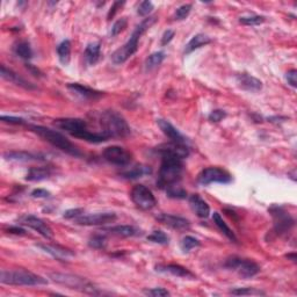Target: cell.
I'll return each instance as SVG.
<instances>
[{
	"label": "cell",
	"mask_w": 297,
	"mask_h": 297,
	"mask_svg": "<svg viewBox=\"0 0 297 297\" xmlns=\"http://www.w3.org/2000/svg\"><path fill=\"white\" fill-rule=\"evenodd\" d=\"M192 11V5L191 4H185V5H181L179 8H177L174 13V20L181 21L185 20L188 15H190Z\"/></svg>",
	"instance_id": "cell-41"
},
{
	"label": "cell",
	"mask_w": 297,
	"mask_h": 297,
	"mask_svg": "<svg viewBox=\"0 0 297 297\" xmlns=\"http://www.w3.org/2000/svg\"><path fill=\"white\" fill-rule=\"evenodd\" d=\"M26 68L28 69V71H31V72L34 74L35 77H42V74H43L39 69L35 68V66H33L32 64H29V63H27L26 64Z\"/></svg>",
	"instance_id": "cell-52"
},
{
	"label": "cell",
	"mask_w": 297,
	"mask_h": 297,
	"mask_svg": "<svg viewBox=\"0 0 297 297\" xmlns=\"http://www.w3.org/2000/svg\"><path fill=\"white\" fill-rule=\"evenodd\" d=\"M190 204L196 216L200 217V219H207L210 215V207L200 195H192L190 198Z\"/></svg>",
	"instance_id": "cell-24"
},
{
	"label": "cell",
	"mask_w": 297,
	"mask_h": 297,
	"mask_svg": "<svg viewBox=\"0 0 297 297\" xmlns=\"http://www.w3.org/2000/svg\"><path fill=\"white\" fill-rule=\"evenodd\" d=\"M128 26V20L127 18H121L119 19L116 22L113 24V27L111 29V36H118L119 34H121L125 28Z\"/></svg>",
	"instance_id": "cell-40"
},
{
	"label": "cell",
	"mask_w": 297,
	"mask_h": 297,
	"mask_svg": "<svg viewBox=\"0 0 297 297\" xmlns=\"http://www.w3.org/2000/svg\"><path fill=\"white\" fill-rule=\"evenodd\" d=\"M89 246L94 250H103L107 246V238L104 235H94L90 238Z\"/></svg>",
	"instance_id": "cell-36"
},
{
	"label": "cell",
	"mask_w": 297,
	"mask_h": 297,
	"mask_svg": "<svg viewBox=\"0 0 297 297\" xmlns=\"http://www.w3.org/2000/svg\"><path fill=\"white\" fill-rule=\"evenodd\" d=\"M286 79L291 87H296L297 86V71L296 70L288 71V72L286 73Z\"/></svg>",
	"instance_id": "cell-47"
},
{
	"label": "cell",
	"mask_w": 297,
	"mask_h": 297,
	"mask_svg": "<svg viewBox=\"0 0 297 297\" xmlns=\"http://www.w3.org/2000/svg\"><path fill=\"white\" fill-rule=\"evenodd\" d=\"M156 220L159 223L166 225L173 230H178V231H187L191 228L190 221L183 219V217L171 215V214H159Z\"/></svg>",
	"instance_id": "cell-15"
},
{
	"label": "cell",
	"mask_w": 297,
	"mask_h": 297,
	"mask_svg": "<svg viewBox=\"0 0 297 297\" xmlns=\"http://www.w3.org/2000/svg\"><path fill=\"white\" fill-rule=\"evenodd\" d=\"M231 295L245 296V295H265V292L254 289V288H235L230 290Z\"/></svg>",
	"instance_id": "cell-39"
},
{
	"label": "cell",
	"mask_w": 297,
	"mask_h": 297,
	"mask_svg": "<svg viewBox=\"0 0 297 297\" xmlns=\"http://www.w3.org/2000/svg\"><path fill=\"white\" fill-rule=\"evenodd\" d=\"M156 151L163 156V154H171V156L178 157L180 159H185L190 156V149L186 144H180V143H165L159 145L156 149Z\"/></svg>",
	"instance_id": "cell-16"
},
{
	"label": "cell",
	"mask_w": 297,
	"mask_h": 297,
	"mask_svg": "<svg viewBox=\"0 0 297 297\" xmlns=\"http://www.w3.org/2000/svg\"><path fill=\"white\" fill-rule=\"evenodd\" d=\"M157 124H158V127L160 128V130L164 132V135L169 137V139L172 142H174V143H180V144L186 143V139L183 137L182 133L180 132L172 123H170L169 121L158 119Z\"/></svg>",
	"instance_id": "cell-20"
},
{
	"label": "cell",
	"mask_w": 297,
	"mask_h": 297,
	"mask_svg": "<svg viewBox=\"0 0 297 297\" xmlns=\"http://www.w3.org/2000/svg\"><path fill=\"white\" fill-rule=\"evenodd\" d=\"M225 118H227V113H225L224 111H222V110L212 111L208 116L209 121H211V122H215V123L221 122V121Z\"/></svg>",
	"instance_id": "cell-44"
},
{
	"label": "cell",
	"mask_w": 297,
	"mask_h": 297,
	"mask_svg": "<svg viewBox=\"0 0 297 297\" xmlns=\"http://www.w3.org/2000/svg\"><path fill=\"white\" fill-rule=\"evenodd\" d=\"M104 231L120 237H137L143 235V231L133 225H115V227L104 229Z\"/></svg>",
	"instance_id": "cell-25"
},
{
	"label": "cell",
	"mask_w": 297,
	"mask_h": 297,
	"mask_svg": "<svg viewBox=\"0 0 297 297\" xmlns=\"http://www.w3.org/2000/svg\"><path fill=\"white\" fill-rule=\"evenodd\" d=\"M165 52L164 51H156L150 55L145 61V70L146 71H152L156 68H158L159 65L161 64L165 60Z\"/></svg>",
	"instance_id": "cell-32"
},
{
	"label": "cell",
	"mask_w": 297,
	"mask_h": 297,
	"mask_svg": "<svg viewBox=\"0 0 297 297\" xmlns=\"http://www.w3.org/2000/svg\"><path fill=\"white\" fill-rule=\"evenodd\" d=\"M52 174V170L51 167L48 166H41V167H32L29 169L28 173L26 175V180L27 181H32V182H39V181H43V180H47Z\"/></svg>",
	"instance_id": "cell-26"
},
{
	"label": "cell",
	"mask_w": 297,
	"mask_h": 297,
	"mask_svg": "<svg viewBox=\"0 0 297 297\" xmlns=\"http://www.w3.org/2000/svg\"><path fill=\"white\" fill-rule=\"evenodd\" d=\"M0 282L8 286H45L48 284L47 279L32 273L26 269H13L0 272Z\"/></svg>",
	"instance_id": "cell-6"
},
{
	"label": "cell",
	"mask_w": 297,
	"mask_h": 297,
	"mask_svg": "<svg viewBox=\"0 0 297 297\" xmlns=\"http://www.w3.org/2000/svg\"><path fill=\"white\" fill-rule=\"evenodd\" d=\"M31 195L35 199H47L50 196V192H48L47 190H42V188H37V190L32 192Z\"/></svg>",
	"instance_id": "cell-48"
},
{
	"label": "cell",
	"mask_w": 297,
	"mask_h": 297,
	"mask_svg": "<svg viewBox=\"0 0 297 297\" xmlns=\"http://www.w3.org/2000/svg\"><path fill=\"white\" fill-rule=\"evenodd\" d=\"M36 246L42 251H44V252L49 253L50 256L57 259V260H61V261H66L68 259L72 258L74 256V253L72 252V251L63 248V246H60V245L37 244Z\"/></svg>",
	"instance_id": "cell-18"
},
{
	"label": "cell",
	"mask_w": 297,
	"mask_h": 297,
	"mask_svg": "<svg viewBox=\"0 0 297 297\" xmlns=\"http://www.w3.org/2000/svg\"><path fill=\"white\" fill-rule=\"evenodd\" d=\"M265 16L262 15H246L240 16L239 22L245 26H258V24L265 22Z\"/></svg>",
	"instance_id": "cell-38"
},
{
	"label": "cell",
	"mask_w": 297,
	"mask_h": 297,
	"mask_svg": "<svg viewBox=\"0 0 297 297\" xmlns=\"http://www.w3.org/2000/svg\"><path fill=\"white\" fill-rule=\"evenodd\" d=\"M118 216L115 212L106 211V212H95V214L82 215L76 219V223L79 225H85V227H93V225H104L108 223L115 222Z\"/></svg>",
	"instance_id": "cell-14"
},
{
	"label": "cell",
	"mask_w": 297,
	"mask_h": 297,
	"mask_svg": "<svg viewBox=\"0 0 297 297\" xmlns=\"http://www.w3.org/2000/svg\"><path fill=\"white\" fill-rule=\"evenodd\" d=\"M237 83L240 89L248 92H259L262 89V83L249 73H240L237 76Z\"/></svg>",
	"instance_id": "cell-23"
},
{
	"label": "cell",
	"mask_w": 297,
	"mask_h": 297,
	"mask_svg": "<svg viewBox=\"0 0 297 297\" xmlns=\"http://www.w3.org/2000/svg\"><path fill=\"white\" fill-rule=\"evenodd\" d=\"M0 120L5 123H10V124H24L26 121L21 118H15V116H7V115H2Z\"/></svg>",
	"instance_id": "cell-46"
},
{
	"label": "cell",
	"mask_w": 297,
	"mask_h": 297,
	"mask_svg": "<svg viewBox=\"0 0 297 297\" xmlns=\"http://www.w3.org/2000/svg\"><path fill=\"white\" fill-rule=\"evenodd\" d=\"M152 170L150 166H146V165H135L130 167L129 170H125L122 171V172L120 173V175L124 179H129V180H133V179H139L144 177V175H149L151 174Z\"/></svg>",
	"instance_id": "cell-28"
},
{
	"label": "cell",
	"mask_w": 297,
	"mask_h": 297,
	"mask_svg": "<svg viewBox=\"0 0 297 297\" xmlns=\"http://www.w3.org/2000/svg\"><path fill=\"white\" fill-rule=\"evenodd\" d=\"M224 267L228 269L235 271L242 279H251L260 272V267L249 259H242L239 257H230L224 262Z\"/></svg>",
	"instance_id": "cell-8"
},
{
	"label": "cell",
	"mask_w": 297,
	"mask_h": 297,
	"mask_svg": "<svg viewBox=\"0 0 297 297\" xmlns=\"http://www.w3.org/2000/svg\"><path fill=\"white\" fill-rule=\"evenodd\" d=\"M156 271L159 273L171 274L177 278H185V279H194V274L190 269L185 267L177 265V263H169V265H157Z\"/></svg>",
	"instance_id": "cell-21"
},
{
	"label": "cell",
	"mask_w": 297,
	"mask_h": 297,
	"mask_svg": "<svg viewBox=\"0 0 297 297\" xmlns=\"http://www.w3.org/2000/svg\"><path fill=\"white\" fill-rule=\"evenodd\" d=\"M6 231L8 233H12V235H18V236H26L27 235L26 230H24L23 228H20V227H10V228H7Z\"/></svg>",
	"instance_id": "cell-51"
},
{
	"label": "cell",
	"mask_w": 297,
	"mask_h": 297,
	"mask_svg": "<svg viewBox=\"0 0 297 297\" xmlns=\"http://www.w3.org/2000/svg\"><path fill=\"white\" fill-rule=\"evenodd\" d=\"M166 190V194L169 198L171 199H177V200H181V199H186L187 198V192L183 190L182 187L178 186L177 183H174L172 186H169Z\"/></svg>",
	"instance_id": "cell-35"
},
{
	"label": "cell",
	"mask_w": 297,
	"mask_h": 297,
	"mask_svg": "<svg viewBox=\"0 0 297 297\" xmlns=\"http://www.w3.org/2000/svg\"><path fill=\"white\" fill-rule=\"evenodd\" d=\"M101 55V44L99 42L95 43H90L87 45L85 51H84V58L89 65L97 64Z\"/></svg>",
	"instance_id": "cell-29"
},
{
	"label": "cell",
	"mask_w": 297,
	"mask_h": 297,
	"mask_svg": "<svg viewBox=\"0 0 297 297\" xmlns=\"http://www.w3.org/2000/svg\"><path fill=\"white\" fill-rule=\"evenodd\" d=\"M14 52L16 56H19L22 60H31L33 57V50L31 44L27 41H21L15 44Z\"/></svg>",
	"instance_id": "cell-33"
},
{
	"label": "cell",
	"mask_w": 297,
	"mask_h": 297,
	"mask_svg": "<svg viewBox=\"0 0 297 297\" xmlns=\"http://www.w3.org/2000/svg\"><path fill=\"white\" fill-rule=\"evenodd\" d=\"M182 159L171 156V154H163L157 185L159 188L164 190V188L172 186L174 183H178L182 177Z\"/></svg>",
	"instance_id": "cell-3"
},
{
	"label": "cell",
	"mask_w": 297,
	"mask_h": 297,
	"mask_svg": "<svg viewBox=\"0 0 297 297\" xmlns=\"http://www.w3.org/2000/svg\"><path fill=\"white\" fill-rule=\"evenodd\" d=\"M102 156L104 160L116 166H127L128 164H130L132 159V154L128 150L116 145L108 146V148L104 149Z\"/></svg>",
	"instance_id": "cell-12"
},
{
	"label": "cell",
	"mask_w": 297,
	"mask_h": 297,
	"mask_svg": "<svg viewBox=\"0 0 297 297\" xmlns=\"http://www.w3.org/2000/svg\"><path fill=\"white\" fill-rule=\"evenodd\" d=\"M0 76H2L5 80L10 82V83H13L15 84L16 86H20L22 87L24 90H35L36 87L31 84L29 82H27L26 79L22 78L21 76H19L18 73H15L13 70L6 68L5 65H2L0 66Z\"/></svg>",
	"instance_id": "cell-19"
},
{
	"label": "cell",
	"mask_w": 297,
	"mask_h": 297,
	"mask_svg": "<svg viewBox=\"0 0 297 297\" xmlns=\"http://www.w3.org/2000/svg\"><path fill=\"white\" fill-rule=\"evenodd\" d=\"M287 258H288V259H291V260L294 261V262L296 261V254H295V253H292V254H287Z\"/></svg>",
	"instance_id": "cell-53"
},
{
	"label": "cell",
	"mask_w": 297,
	"mask_h": 297,
	"mask_svg": "<svg viewBox=\"0 0 297 297\" xmlns=\"http://www.w3.org/2000/svg\"><path fill=\"white\" fill-rule=\"evenodd\" d=\"M49 278L52 280L53 282L61 286L69 288V289L78 290L85 294L90 295H101L102 291L99 290V288L94 286L93 283H91L89 280L85 278L78 277V275L68 274V273H50Z\"/></svg>",
	"instance_id": "cell-7"
},
{
	"label": "cell",
	"mask_w": 297,
	"mask_h": 297,
	"mask_svg": "<svg viewBox=\"0 0 297 297\" xmlns=\"http://www.w3.org/2000/svg\"><path fill=\"white\" fill-rule=\"evenodd\" d=\"M269 212L274 221V230L278 235H286L295 225V220L289 212L284 210V208L279 206L271 207Z\"/></svg>",
	"instance_id": "cell-10"
},
{
	"label": "cell",
	"mask_w": 297,
	"mask_h": 297,
	"mask_svg": "<svg viewBox=\"0 0 297 297\" xmlns=\"http://www.w3.org/2000/svg\"><path fill=\"white\" fill-rule=\"evenodd\" d=\"M144 294L146 296H152V297H165L170 296V291L164 289V288H152V289H146L144 290Z\"/></svg>",
	"instance_id": "cell-43"
},
{
	"label": "cell",
	"mask_w": 297,
	"mask_h": 297,
	"mask_svg": "<svg viewBox=\"0 0 297 297\" xmlns=\"http://www.w3.org/2000/svg\"><path fill=\"white\" fill-rule=\"evenodd\" d=\"M156 21L157 16H149V18H145L142 21L139 26L135 28V31L132 32L130 39L127 41V43H124L122 47L113 52L112 62L114 63L115 65H121L127 62L133 53H136L137 50H139V41L141 39V36L143 35L144 33L156 22Z\"/></svg>",
	"instance_id": "cell-2"
},
{
	"label": "cell",
	"mask_w": 297,
	"mask_h": 297,
	"mask_svg": "<svg viewBox=\"0 0 297 297\" xmlns=\"http://www.w3.org/2000/svg\"><path fill=\"white\" fill-rule=\"evenodd\" d=\"M18 222L21 225H26V227L35 230V231L39 232L42 237L47 238V239H52L53 232L51 228L37 216L24 214L19 217Z\"/></svg>",
	"instance_id": "cell-13"
},
{
	"label": "cell",
	"mask_w": 297,
	"mask_h": 297,
	"mask_svg": "<svg viewBox=\"0 0 297 297\" xmlns=\"http://www.w3.org/2000/svg\"><path fill=\"white\" fill-rule=\"evenodd\" d=\"M84 212V209L82 208H76V209H69L64 212L63 217L66 220H76L78 217H80Z\"/></svg>",
	"instance_id": "cell-45"
},
{
	"label": "cell",
	"mask_w": 297,
	"mask_h": 297,
	"mask_svg": "<svg viewBox=\"0 0 297 297\" xmlns=\"http://www.w3.org/2000/svg\"><path fill=\"white\" fill-rule=\"evenodd\" d=\"M130 198L132 202L142 210H151L156 207L157 200L154 198L151 190L144 185H137L131 190Z\"/></svg>",
	"instance_id": "cell-11"
},
{
	"label": "cell",
	"mask_w": 297,
	"mask_h": 297,
	"mask_svg": "<svg viewBox=\"0 0 297 297\" xmlns=\"http://www.w3.org/2000/svg\"><path fill=\"white\" fill-rule=\"evenodd\" d=\"M100 124L102 133L108 139H124L130 135V127L120 113L115 111H104L100 115Z\"/></svg>",
	"instance_id": "cell-4"
},
{
	"label": "cell",
	"mask_w": 297,
	"mask_h": 297,
	"mask_svg": "<svg viewBox=\"0 0 297 297\" xmlns=\"http://www.w3.org/2000/svg\"><path fill=\"white\" fill-rule=\"evenodd\" d=\"M200 245H201V242H200V240L198 239V238L192 237V236L183 237L181 239V241H180V249H181V251L183 253H188L191 250H193L195 248H199Z\"/></svg>",
	"instance_id": "cell-34"
},
{
	"label": "cell",
	"mask_w": 297,
	"mask_h": 297,
	"mask_svg": "<svg viewBox=\"0 0 297 297\" xmlns=\"http://www.w3.org/2000/svg\"><path fill=\"white\" fill-rule=\"evenodd\" d=\"M173 37H174V32L173 31H171V29H167V31L163 34V37H161V45H167L170 43L171 41L173 40Z\"/></svg>",
	"instance_id": "cell-50"
},
{
	"label": "cell",
	"mask_w": 297,
	"mask_h": 297,
	"mask_svg": "<svg viewBox=\"0 0 297 297\" xmlns=\"http://www.w3.org/2000/svg\"><path fill=\"white\" fill-rule=\"evenodd\" d=\"M68 90L71 91V93H73L74 95H77L78 98H80L83 100H98L103 95L102 92L95 91L93 89H90L87 86H83L78 83H71L68 85Z\"/></svg>",
	"instance_id": "cell-17"
},
{
	"label": "cell",
	"mask_w": 297,
	"mask_h": 297,
	"mask_svg": "<svg viewBox=\"0 0 297 297\" xmlns=\"http://www.w3.org/2000/svg\"><path fill=\"white\" fill-rule=\"evenodd\" d=\"M232 181V177L228 171L220 167H207L202 170L198 175V183L201 186H208L210 183H230Z\"/></svg>",
	"instance_id": "cell-9"
},
{
	"label": "cell",
	"mask_w": 297,
	"mask_h": 297,
	"mask_svg": "<svg viewBox=\"0 0 297 297\" xmlns=\"http://www.w3.org/2000/svg\"><path fill=\"white\" fill-rule=\"evenodd\" d=\"M57 55L62 64L68 65L71 58V42L69 40H64L57 47Z\"/></svg>",
	"instance_id": "cell-31"
},
{
	"label": "cell",
	"mask_w": 297,
	"mask_h": 297,
	"mask_svg": "<svg viewBox=\"0 0 297 297\" xmlns=\"http://www.w3.org/2000/svg\"><path fill=\"white\" fill-rule=\"evenodd\" d=\"M4 158L10 161L16 163H31V161H43L44 158L40 154H35L27 151H8L4 153Z\"/></svg>",
	"instance_id": "cell-22"
},
{
	"label": "cell",
	"mask_w": 297,
	"mask_h": 297,
	"mask_svg": "<svg viewBox=\"0 0 297 297\" xmlns=\"http://www.w3.org/2000/svg\"><path fill=\"white\" fill-rule=\"evenodd\" d=\"M123 5H124V2H115L114 4H113V6L111 7V11L108 12V15H107L108 20H112L113 18H114V15L116 14V12H118L119 8Z\"/></svg>",
	"instance_id": "cell-49"
},
{
	"label": "cell",
	"mask_w": 297,
	"mask_h": 297,
	"mask_svg": "<svg viewBox=\"0 0 297 297\" xmlns=\"http://www.w3.org/2000/svg\"><path fill=\"white\" fill-rule=\"evenodd\" d=\"M148 240L156 242V244L160 245H167L170 242V238L165 232L160 231V230H154L151 235L148 236Z\"/></svg>",
	"instance_id": "cell-37"
},
{
	"label": "cell",
	"mask_w": 297,
	"mask_h": 297,
	"mask_svg": "<svg viewBox=\"0 0 297 297\" xmlns=\"http://www.w3.org/2000/svg\"><path fill=\"white\" fill-rule=\"evenodd\" d=\"M153 4L151 2H149V0H146V2H142L139 6V10H137V13L141 16H146L149 15L151 12L153 11Z\"/></svg>",
	"instance_id": "cell-42"
},
{
	"label": "cell",
	"mask_w": 297,
	"mask_h": 297,
	"mask_svg": "<svg viewBox=\"0 0 297 297\" xmlns=\"http://www.w3.org/2000/svg\"><path fill=\"white\" fill-rule=\"evenodd\" d=\"M31 130L33 132H35L36 135H39L41 139L47 141L48 143H50L52 146L62 150V151L70 154V156L73 157L83 156V153L79 151L77 146L73 143H71V142L61 132L52 130V129L42 127V125H31Z\"/></svg>",
	"instance_id": "cell-5"
},
{
	"label": "cell",
	"mask_w": 297,
	"mask_h": 297,
	"mask_svg": "<svg viewBox=\"0 0 297 297\" xmlns=\"http://www.w3.org/2000/svg\"><path fill=\"white\" fill-rule=\"evenodd\" d=\"M212 221H214V223H215L216 227L221 230V232L223 233L225 237L229 238V239L231 241H233V242L238 241L237 237L235 235V232H233L232 230L228 227V224L225 223V222L223 221V219H222V216H221L220 212L215 211L214 214H212Z\"/></svg>",
	"instance_id": "cell-30"
},
{
	"label": "cell",
	"mask_w": 297,
	"mask_h": 297,
	"mask_svg": "<svg viewBox=\"0 0 297 297\" xmlns=\"http://www.w3.org/2000/svg\"><path fill=\"white\" fill-rule=\"evenodd\" d=\"M209 43H211L210 37H208L207 35H204V34H198V35L192 37L191 41L185 45L183 53H185V55H190V53L195 51V50L202 48V47H204V45H207Z\"/></svg>",
	"instance_id": "cell-27"
},
{
	"label": "cell",
	"mask_w": 297,
	"mask_h": 297,
	"mask_svg": "<svg viewBox=\"0 0 297 297\" xmlns=\"http://www.w3.org/2000/svg\"><path fill=\"white\" fill-rule=\"evenodd\" d=\"M56 128L64 130L71 136L77 137V139L84 140L90 143H102L107 141L108 137L101 132H92L87 129V123L82 119L66 118V119H57L53 122Z\"/></svg>",
	"instance_id": "cell-1"
}]
</instances>
